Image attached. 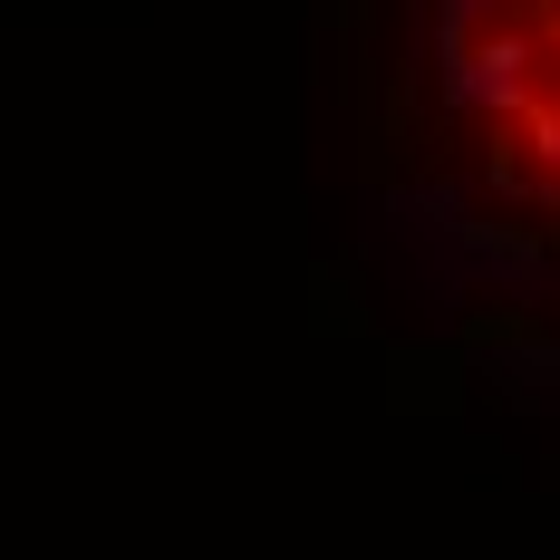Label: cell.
<instances>
[{"instance_id": "cell-1", "label": "cell", "mask_w": 560, "mask_h": 560, "mask_svg": "<svg viewBox=\"0 0 560 560\" xmlns=\"http://www.w3.org/2000/svg\"><path fill=\"white\" fill-rule=\"evenodd\" d=\"M348 78L425 223L560 280V0H348Z\"/></svg>"}]
</instances>
